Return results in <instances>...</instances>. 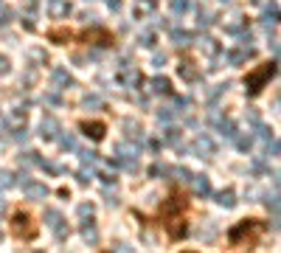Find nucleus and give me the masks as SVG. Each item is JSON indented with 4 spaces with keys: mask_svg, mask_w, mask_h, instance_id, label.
<instances>
[{
    "mask_svg": "<svg viewBox=\"0 0 281 253\" xmlns=\"http://www.w3.org/2000/svg\"><path fill=\"white\" fill-rule=\"evenodd\" d=\"M183 211H186V200H183V194H178V192H171L169 197L160 203V208H158V214H160V219H163V225H166V231H169L171 239L186 236Z\"/></svg>",
    "mask_w": 281,
    "mask_h": 253,
    "instance_id": "1",
    "label": "nucleus"
},
{
    "mask_svg": "<svg viewBox=\"0 0 281 253\" xmlns=\"http://www.w3.org/2000/svg\"><path fill=\"white\" fill-rule=\"evenodd\" d=\"M275 71H278V62H264V65L248 71V76H244V90H248V96H259L262 87H267V82L275 76Z\"/></svg>",
    "mask_w": 281,
    "mask_h": 253,
    "instance_id": "2",
    "label": "nucleus"
},
{
    "mask_svg": "<svg viewBox=\"0 0 281 253\" xmlns=\"http://www.w3.org/2000/svg\"><path fill=\"white\" fill-rule=\"evenodd\" d=\"M262 231H264V225L259 219H242L239 225H233L228 231V239H231V245H242L244 239H248V245H256V236Z\"/></svg>",
    "mask_w": 281,
    "mask_h": 253,
    "instance_id": "3",
    "label": "nucleus"
},
{
    "mask_svg": "<svg viewBox=\"0 0 281 253\" xmlns=\"http://www.w3.org/2000/svg\"><path fill=\"white\" fill-rule=\"evenodd\" d=\"M12 234L17 236V239H34V236H37V225H34L28 211H17L12 217Z\"/></svg>",
    "mask_w": 281,
    "mask_h": 253,
    "instance_id": "4",
    "label": "nucleus"
},
{
    "mask_svg": "<svg viewBox=\"0 0 281 253\" xmlns=\"http://www.w3.org/2000/svg\"><path fill=\"white\" fill-rule=\"evenodd\" d=\"M71 37H76L79 42H87V45H90V42L93 45H101V48H110L113 42H116L107 28H90V31H79V34H71Z\"/></svg>",
    "mask_w": 281,
    "mask_h": 253,
    "instance_id": "5",
    "label": "nucleus"
},
{
    "mask_svg": "<svg viewBox=\"0 0 281 253\" xmlns=\"http://www.w3.org/2000/svg\"><path fill=\"white\" fill-rule=\"evenodd\" d=\"M79 130L87 135V138H93V141H101L104 133H107V126H104L101 121H82Z\"/></svg>",
    "mask_w": 281,
    "mask_h": 253,
    "instance_id": "6",
    "label": "nucleus"
},
{
    "mask_svg": "<svg viewBox=\"0 0 281 253\" xmlns=\"http://www.w3.org/2000/svg\"><path fill=\"white\" fill-rule=\"evenodd\" d=\"M194 155H197V157H208V155H214V141L208 138V135H200V138L194 141Z\"/></svg>",
    "mask_w": 281,
    "mask_h": 253,
    "instance_id": "7",
    "label": "nucleus"
},
{
    "mask_svg": "<svg viewBox=\"0 0 281 253\" xmlns=\"http://www.w3.org/2000/svg\"><path fill=\"white\" fill-rule=\"evenodd\" d=\"M48 14L51 17H67L71 14V3L67 0H48Z\"/></svg>",
    "mask_w": 281,
    "mask_h": 253,
    "instance_id": "8",
    "label": "nucleus"
},
{
    "mask_svg": "<svg viewBox=\"0 0 281 253\" xmlns=\"http://www.w3.org/2000/svg\"><path fill=\"white\" fill-rule=\"evenodd\" d=\"M191 186H194V192L200 194V197H208V194H211V183H208L205 175H191Z\"/></svg>",
    "mask_w": 281,
    "mask_h": 253,
    "instance_id": "9",
    "label": "nucleus"
},
{
    "mask_svg": "<svg viewBox=\"0 0 281 253\" xmlns=\"http://www.w3.org/2000/svg\"><path fill=\"white\" fill-rule=\"evenodd\" d=\"M25 194H28L31 200H45V197H48V188H45L43 183H34V180H31L28 186H25Z\"/></svg>",
    "mask_w": 281,
    "mask_h": 253,
    "instance_id": "10",
    "label": "nucleus"
},
{
    "mask_svg": "<svg viewBox=\"0 0 281 253\" xmlns=\"http://www.w3.org/2000/svg\"><path fill=\"white\" fill-rule=\"evenodd\" d=\"M56 133H59V124H56V118H43V138H56Z\"/></svg>",
    "mask_w": 281,
    "mask_h": 253,
    "instance_id": "11",
    "label": "nucleus"
},
{
    "mask_svg": "<svg viewBox=\"0 0 281 253\" xmlns=\"http://www.w3.org/2000/svg\"><path fill=\"white\" fill-rule=\"evenodd\" d=\"M217 203L225 205V208H233V205H236V194H233V188H222V192L217 194Z\"/></svg>",
    "mask_w": 281,
    "mask_h": 253,
    "instance_id": "12",
    "label": "nucleus"
},
{
    "mask_svg": "<svg viewBox=\"0 0 281 253\" xmlns=\"http://www.w3.org/2000/svg\"><path fill=\"white\" fill-rule=\"evenodd\" d=\"M82 236H85L87 242H98V231H96V225H93V219H87V223H82Z\"/></svg>",
    "mask_w": 281,
    "mask_h": 253,
    "instance_id": "13",
    "label": "nucleus"
},
{
    "mask_svg": "<svg viewBox=\"0 0 281 253\" xmlns=\"http://www.w3.org/2000/svg\"><path fill=\"white\" fill-rule=\"evenodd\" d=\"M48 40L51 42H67V40H74V37H71V31H65V28H54V31H48Z\"/></svg>",
    "mask_w": 281,
    "mask_h": 253,
    "instance_id": "14",
    "label": "nucleus"
},
{
    "mask_svg": "<svg viewBox=\"0 0 281 253\" xmlns=\"http://www.w3.org/2000/svg\"><path fill=\"white\" fill-rule=\"evenodd\" d=\"M45 219H48V228H59V225L62 223H65V219H62V214H59V211H54V208H48V211H45Z\"/></svg>",
    "mask_w": 281,
    "mask_h": 253,
    "instance_id": "15",
    "label": "nucleus"
},
{
    "mask_svg": "<svg viewBox=\"0 0 281 253\" xmlns=\"http://www.w3.org/2000/svg\"><path fill=\"white\" fill-rule=\"evenodd\" d=\"M248 56H253V48H239V51H231V56H228V59H231L233 65H239V62H244Z\"/></svg>",
    "mask_w": 281,
    "mask_h": 253,
    "instance_id": "16",
    "label": "nucleus"
},
{
    "mask_svg": "<svg viewBox=\"0 0 281 253\" xmlns=\"http://www.w3.org/2000/svg\"><path fill=\"white\" fill-rule=\"evenodd\" d=\"M152 90H155V93H171V84H169V79H163V76L152 79Z\"/></svg>",
    "mask_w": 281,
    "mask_h": 253,
    "instance_id": "17",
    "label": "nucleus"
},
{
    "mask_svg": "<svg viewBox=\"0 0 281 253\" xmlns=\"http://www.w3.org/2000/svg\"><path fill=\"white\" fill-rule=\"evenodd\" d=\"M191 65H194V62H189V59H186L183 65H180V73H183V79H189V82H194V79L200 76V73H197Z\"/></svg>",
    "mask_w": 281,
    "mask_h": 253,
    "instance_id": "18",
    "label": "nucleus"
},
{
    "mask_svg": "<svg viewBox=\"0 0 281 253\" xmlns=\"http://www.w3.org/2000/svg\"><path fill=\"white\" fill-rule=\"evenodd\" d=\"M20 163H23V166H40V155L37 152H25V155H20Z\"/></svg>",
    "mask_w": 281,
    "mask_h": 253,
    "instance_id": "19",
    "label": "nucleus"
},
{
    "mask_svg": "<svg viewBox=\"0 0 281 253\" xmlns=\"http://www.w3.org/2000/svg\"><path fill=\"white\" fill-rule=\"evenodd\" d=\"M155 9L152 0H135V14H149Z\"/></svg>",
    "mask_w": 281,
    "mask_h": 253,
    "instance_id": "20",
    "label": "nucleus"
},
{
    "mask_svg": "<svg viewBox=\"0 0 281 253\" xmlns=\"http://www.w3.org/2000/svg\"><path fill=\"white\" fill-rule=\"evenodd\" d=\"M14 183H17V180H14L12 172H0V188H12Z\"/></svg>",
    "mask_w": 281,
    "mask_h": 253,
    "instance_id": "21",
    "label": "nucleus"
},
{
    "mask_svg": "<svg viewBox=\"0 0 281 253\" xmlns=\"http://www.w3.org/2000/svg\"><path fill=\"white\" fill-rule=\"evenodd\" d=\"M171 12H174V14L189 12V0H171Z\"/></svg>",
    "mask_w": 281,
    "mask_h": 253,
    "instance_id": "22",
    "label": "nucleus"
},
{
    "mask_svg": "<svg viewBox=\"0 0 281 253\" xmlns=\"http://www.w3.org/2000/svg\"><path fill=\"white\" fill-rule=\"evenodd\" d=\"M76 177H79V183H90L93 180V169H79V172H76Z\"/></svg>",
    "mask_w": 281,
    "mask_h": 253,
    "instance_id": "23",
    "label": "nucleus"
},
{
    "mask_svg": "<svg viewBox=\"0 0 281 253\" xmlns=\"http://www.w3.org/2000/svg\"><path fill=\"white\" fill-rule=\"evenodd\" d=\"M251 144H253L251 135H236V146H239V149H251Z\"/></svg>",
    "mask_w": 281,
    "mask_h": 253,
    "instance_id": "24",
    "label": "nucleus"
},
{
    "mask_svg": "<svg viewBox=\"0 0 281 253\" xmlns=\"http://www.w3.org/2000/svg\"><path fill=\"white\" fill-rule=\"evenodd\" d=\"M54 82H56V84H71V82H74V79L67 76L65 71H56V73H54Z\"/></svg>",
    "mask_w": 281,
    "mask_h": 253,
    "instance_id": "25",
    "label": "nucleus"
},
{
    "mask_svg": "<svg viewBox=\"0 0 281 253\" xmlns=\"http://www.w3.org/2000/svg\"><path fill=\"white\" fill-rule=\"evenodd\" d=\"M62 146L65 149H76V138L74 135H62Z\"/></svg>",
    "mask_w": 281,
    "mask_h": 253,
    "instance_id": "26",
    "label": "nucleus"
},
{
    "mask_svg": "<svg viewBox=\"0 0 281 253\" xmlns=\"http://www.w3.org/2000/svg\"><path fill=\"white\" fill-rule=\"evenodd\" d=\"M166 172H169V169H166V166H160V163H155V166L149 169V175H152V177H158V175H166Z\"/></svg>",
    "mask_w": 281,
    "mask_h": 253,
    "instance_id": "27",
    "label": "nucleus"
},
{
    "mask_svg": "<svg viewBox=\"0 0 281 253\" xmlns=\"http://www.w3.org/2000/svg\"><path fill=\"white\" fill-rule=\"evenodd\" d=\"M85 107H101V99H98V96H87L85 99Z\"/></svg>",
    "mask_w": 281,
    "mask_h": 253,
    "instance_id": "28",
    "label": "nucleus"
},
{
    "mask_svg": "<svg viewBox=\"0 0 281 253\" xmlns=\"http://www.w3.org/2000/svg\"><path fill=\"white\" fill-rule=\"evenodd\" d=\"M79 217H90L93 219V205H87V203L79 205Z\"/></svg>",
    "mask_w": 281,
    "mask_h": 253,
    "instance_id": "29",
    "label": "nucleus"
},
{
    "mask_svg": "<svg viewBox=\"0 0 281 253\" xmlns=\"http://www.w3.org/2000/svg\"><path fill=\"white\" fill-rule=\"evenodd\" d=\"M113 253H135V250H132L129 245H124V242H118V245L113 247Z\"/></svg>",
    "mask_w": 281,
    "mask_h": 253,
    "instance_id": "30",
    "label": "nucleus"
},
{
    "mask_svg": "<svg viewBox=\"0 0 281 253\" xmlns=\"http://www.w3.org/2000/svg\"><path fill=\"white\" fill-rule=\"evenodd\" d=\"M174 40H178V45H186V42H189V34H186V31H174Z\"/></svg>",
    "mask_w": 281,
    "mask_h": 253,
    "instance_id": "31",
    "label": "nucleus"
},
{
    "mask_svg": "<svg viewBox=\"0 0 281 253\" xmlns=\"http://www.w3.org/2000/svg\"><path fill=\"white\" fill-rule=\"evenodd\" d=\"M82 161H85V163H96L98 157H96V152H90V149H87V152H82Z\"/></svg>",
    "mask_w": 281,
    "mask_h": 253,
    "instance_id": "32",
    "label": "nucleus"
},
{
    "mask_svg": "<svg viewBox=\"0 0 281 253\" xmlns=\"http://www.w3.org/2000/svg\"><path fill=\"white\" fill-rule=\"evenodd\" d=\"M202 48H205L208 54H214V51H217V45H214V40H202Z\"/></svg>",
    "mask_w": 281,
    "mask_h": 253,
    "instance_id": "33",
    "label": "nucleus"
},
{
    "mask_svg": "<svg viewBox=\"0 0 281 253\" xmlns=\"http://www.w3.org/2000/svg\"><path fill=\"white\" fill-rule=\"evenodd\" d=\"M259 138H264V141H270V138H273V133H270L267 126H259Z\"/></svg>",
    "mask_w": 281,
    "mask_h": 253,
    "instance_id": "34",
    "label": "nucleus"
},
{
    "mask_svg": "<svg viewBox=\"0 0 281 253\" xmlns=\"http://www.w3.org/2000/svg\"><path fill=\"white\" fill-rule=\"evenodd\" d=\"M0 73H9V59L6 56H0Z\"/></svg>",
    "mask_w": 281,
    "mask_h": 253,
    "instance_id": "35",
    "label": "nucleus"
},
{
    "mask_svg": "<svg viewBox=\"0 0 281 253\" xmlns=\"http://www.w3.org/2000/svg\"><path fill=\"white\" fill-rule=\"evenodd\" d=\"M169 144H174V146L180 144V138H178V133H174V130H169Z\"/></svg>",
    "mask_w": 281,
    "mask_h": 253,
    "instance_id": "36",
    "label": "nucleus"
},
{
    "mask_svg": "<svg viewBox=\"0 0 281 253\" xmlns=\"http://www.w3.org/2000/svg\"><path fill=\"white\" fill-rule=\"evenodd\" d=\"M267 208L273 211V214H275V211H278V203H275V197H270V200H267Z\"/></svg>",
    "mask_w": 281,
    "mask_h": 253,
    "instance_id": "37",
    "label": "nucleus"
},
{
    "mask_svg": "<svg viewBox=\"0 0 281 253\" xmlns=\"http://www.w3.org/2000/svg\"><path fill=\"white\" fill-rule=\"evenodd\" d=\"M158 115H160V121H169L171 118V110H160Z\"/></svg>",
    "mask_w": 281,
    "mask_h": 253,
    "instance_id": "38",
    "label": "nucleus"
},
{
    "mask_svg": "<svg viewBox=\"0 0 281 253\" xmlns=\"http://www.w3.org/2000/svg\"><path fill=\"white\" fill-rule=\"evenodd\" d=\"M110 9H121V0H110Z\"/></svg>",
    "mask_w": 281,
    "mask_h": 253,
    "instance_id": "39",
    "label": "nucleus"
},
{
    "mask_svg": "<svg viewBox=\"0 0 281 253\" xmlns=\"http://www.w3.org/2000/svg\"><path fill=\"white\" fill-rule=\"evenodd\" d=\"M3 211H6V200L0 197V214H3Z\"/></svg>",
    "mask_w": 281,
    "mask_h": 253,
    "instance_id": "40",
    "label": "nucleus"
},
{
    "mask_svg": "<svg viewBox=\"0 0 281 253\" xmlns=\"http://www.w3.org/2000/svg\"><path fill=\"white\" fill-rule=\"evenodd\" d=\"M186 253H191V250H186Z\"/></svg>",
    "mask_w": 281,
    "mask_h": 253,
    "instance_id": "41",
    "label": "nucleus"
}]
</instances>
